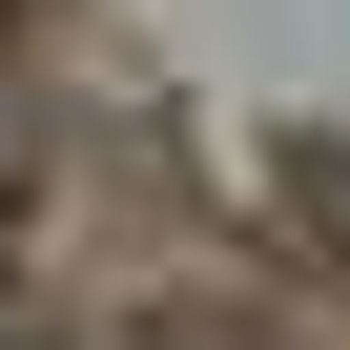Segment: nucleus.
<instances>
[{
  "label": "nucleus",
  "mask_w": 350,
  "mask_h": 350,
  "mask_svg": "<svg viewBox=\"0 0 350 350\" xmlns=\"http://www.w3.org/2000/svg\"><path fill=\"white\" fill-rule=\"evenodd\" d=\"M0 206H21V165H0Z\"/></svg>",
  "instance_id": "obj_1"
}]
</instances>
